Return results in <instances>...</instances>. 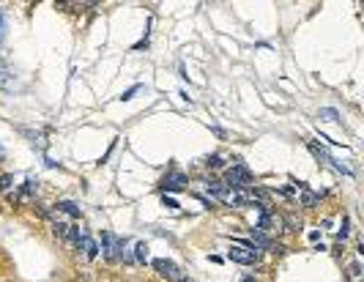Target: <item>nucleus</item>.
Instances as JSON below:
<instances>
[{
    "instance_id": "f257e3e1",
    "label": "nucleus",
    "mask_w": 364,
    "mask_h": 282,
    "mask_svg": "<svg viewBox=\"0 0 364 282\" xmlns=\"http://www.w3.org/2000/svg\"><path fill=\"white\" fill-rule=\"evenodd\" d=\"M101 249H104V258H107V260H118V258H124L126 241L104 230V233H101Z\"/></svg>"
},
{
    "instance_id": "f03ea898",
    "label": "nucleus",
    "mask_w": 364,
    "mask_h": 282,
    "mask_svg": "<svg viewBox=\"0 0 364 282\" xmlns=\"http://www.w3.org/2000/svg\"><path fill=\"white\" fill-rule=\"evenodd\" d=\"M153 269H156L159 277H165L167 282H183L181 266L173 263V260H167V258H156V260H153Z\"/></svg>"
},
{
    "instance_id": "7ed1b4c3",
    "label": "nucleus",
    "mask_w": 364,
    "mask_h": 282,
    "mask_svg": "<svg viewBox=\"0 0 364 282\" xmlns=\"http://www.w3.org/2000/svg\"><path fill=\"white\" fill-rule=\"evenodd\" d=\"M225 178H228V187H230V189H249L252 173H249L244 165H233L228 173H225Z\"/></svg>"
},
{
    "instance_id": "20e7f679",
    "label": "nucleus",
    "mask_w": 364,
    "mask_h": 282,
    "mask_svg": "<svg viewBox=\"0 0 364 282\" xmlns=\"http://www.w3.org/2000/svg\"><path fill=\"white\" fill-rule=\"evenodd\" d=\"M228 258L233 260V263L249 266V263H255V260H258V252H255L252 247H244V244H233V247L228 249Z\"/></svg>"
},
{
    "instance_id": "39448f33",
    "label": "nucleus",
    "mask_w": 364,
    "mask_h": 282,
    "mask_svg": "<svg viewBox=\"0 0 364 282\" xmlns=\"http://www.w3.org/2000/svg\"><path fill=\"white\" fill-rule=\"evenodd\" d=\"M183 184H186V176H183V173H170V176H165V181H162V189L178 192V189H183Z\"/></svg>"
},
{
    "instance_id": "423d86ee",
    "label": "nucleus",
    "mask_w": 364,
    "mask_h": 282,
    "mask_svg": "<svg viewBox=\"0 0 364 282\" xmlns=\"http://www.w3.org/2000/svg\"><path fill=\"white\" fill-rule=\"evenodd\" d=\"M255 247H260V249H271V247H274V241L266 238L263 233H258V230L252 228V249H255Z\"/></svg>"
},
{
    "instance_id": "0eeeda50",
    "label": "nucleus",
    "mask_w": 364,
    "mask_h": 282,
    "mask_svg": "<svg viewBox=\"0 0 364 282\" xmlns=\"http://www.w3.org/2000/svg\"><path fill=\"white\" fill-rule=\"evenodd\" d=\"M58 211H63V214H69V217L80 219V206H77V203H71V200H60V203H58Z\"/></svg>"
},
{
    "instance_id": "6e6552de",
    "label": "nucleus",
    "mask_w": 364,
    "mask_h": 282,
    "mask_svg": "<svg viewBox=\"0 0 364 282\" xmlns=\"http://www.w3.org/2000/svg\"><path fill=\"white\" fill-rule=\"evenodd\" d=\"M80 244H83V249H85V255H88V258H96V255H99V244H96L91 235H85Z\"/></svg>"
},
{
    "instance_id": "1a4fd4ad",
    "label": "nucleus",
    "mask_w": 364,
    "mask_h": 282,
    "mask_svg": "<svg viewBox=\"0 0 364 282\" xmlns=\"http://www.w3.org/2000/svg\"><path fill=\"white\" fill-rule=\"evenodd\" d=\"M135 260H137V263H145V260H148V244H145V241H137V244H135Z\"/></svg>"
},
{
    "instance_id": "9d476101",
    "label": "nucleus",
    "mask_w": 364,
    "mask_h": 282,
    "mask_svg": "<svg viewBox=\"0 0 364 282\" xmlns=\"http://www.w3.org/2000/svg\"><path fill=\"white\" fill-rule=\"evenodd\" d=\"M318 200H320V194H312V192H307V189L301 192V203H304L307 208H312V206L318 203Z\"/></svg>"
},
{
    "instance_id": "9b49d317",
    "label": "nucleus",
    "mask_w": 364,
    "mask_h": 282,
    "mask_svg": "<svg viewBox=\"0 0 364 282\" xmlns=\"http://www.w3.org/2000/svg\"><path fill=\"white\" fill-rule=\"evenodd\" d=\"M52 230H55V235H60V238H69V233H71V228L66 222H55Z\"/></svg>"
},
{
    "instance_id": "f8f14e48",
    "label": "nucleus",
    "mask_w": 364,
    "mask_h": 282,
    "mask_svg": "<svg viewBox=\"0 0 364 282\" xmlns=\"http://www.w3.org/2000/svg\"><path fill=\"white\" fill-rule=\"evenodd\" d=\"M0 88H14V74L11 71H0Z\"/></svg>"
},
{
    "instance_id": "ddd939ff",
    "label": "nucleus",
    "mask_w": 364,
    "mask_h": 282,
    "mask_svg": "<svg viewBox=\"0 0 364 282\" xmlns=\"http://www.w3.org/2000/svg\"><path fill=\"white\" fill-rule=\"evenodd\" d=\"M318 115H320L323 121H337V118H340V112H337V110H331V107H323V110L318 112Z\"/></svg>"
},
{
    "instance_id": "4468645a",
    "label": "nucleus",
    "mask_w": 364,
    "mask_h": 282,
    "mask_svg": "<svg viewBox=\"0 0 364 282\" xmlns=\"http://www.w3.org/2000/svg\"><path fill=\"white\" fill-rule=\"evenodd\" d=\"M222 165H225V162H222V156H217V153L206 159V167H214V170H219V167H222Z\"/></svg>"
},
{
    "instance_id": "2eb2a0df",
    "label": "nucleus",
    "mask_w": 364,
    "mask_h": 282,
    "mask_svg": "<svg viewBox=\"0 0 364 282\" xmlns=\"http://www.w3.org/2000/svg\"><path fill=\"white\" fill-rule=\"evenodd\" d=\"M11 181H14L11 176H0V192H6V189L11 187Z\"/></svg>"
},
{
    "instance_id": "dca6fc26",
    "label": "nucleus",
    "mask_w": 364,
    "mask_h": 282,
    "mask_svg": "<svg viewBox=\"0 0 364 282\" xmlns=\"http://www.w3.org/2000/svg\"><path fill=\"white\" fill-rule=\"evenodd\" d=\"M137 91H140V85H135V88H129V91H126V94H124V96H121V99H124V101H129V99H132V96H135V94H137Z\"/></svg>"
},
{
    "instance_id": "f3484780",
    "label": "nucleus",
    "mask_w": 364,
    "mask_h": 282,
    "mask_svg": "<svg viewBox=\"0 0 364 282\" xmlns=\"http://www.w3.org/2000/svg\"><path fill=\"white\" fill-rule=\"evenodd\" d=\"M348 274H351V277H359V274H362V269H359V263H351V269H348Z\"/></svg>"
},
{
    "instance_id": "a211bd4d",
    "label": "nucleus",
    "mask_w": 364,
    "mask_h": 282,
    "mask_svg": "<svg viewBox=\"0 0 364 282\" xmlns=\"http://www.w3.org/2000/svg\"><path fill=\"white\" fill-rule=\"evenodd\" d=\"M3 33H6V17H3V11H0V42H3Z\"/></svg>"
},
{
    "instance_id": "6ab92c4d",
    "label": "nucleus",
    "mask_w": 364,
    "mask_h": 282,
    "mask_svg": "<svg viewBox=\"0 0 364 282\" xmlns=\"http://www.w3.org/2000/svg\"><path fill=\"white\" fill-rule=\"evenodd\" d=\"M165 206H167V208H178V203H176L173 197H165Z\"/></svg>"
},
{
    "instance_id": "aec40b11",
    "label": "nucleus",
    "mask_w": 364,
    "mask_h": 282,
    "mask_svg": "<svg viewBox=\"0 0 364 282\" xmlns=\"http://www.w3.org/2000/svg\"><path fill=\"white\" fill-rule=\"evenodd\" d=\"M244 282H255V277H249V274H247V277H244Z\"/></svg>"
},
{
    "instance_id": "412c9836",
    "label": "nucleus",
    "mask_w": 364,
    "mask_h": 282,
    "mask_svg": "<svg viewBox=\"0 0 364 282\" xmlns=\"http://www.w3.org/2000/svg\"><path fill=\"white\" fill-rule=\"evenodd\" d=\"M3 156H6V151H3V148H0V159H3Z\"/></svg>"
},
{
    "instance_id": "4be33fe9",
    "label": "nucleus",
    "mask_w": 364,
    "mask_h": 282,
    "mask_svg": "<svg viewBox=\"0 0 364 282\" xmlns=\"http://www.w3.org/2000/svg\"><path fill=\"white\" fill-rule=\"evenodd\" d=\"M183 282H197V280H186V277H183Z\"/></svg>"
}]
</instances>
